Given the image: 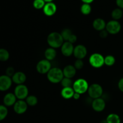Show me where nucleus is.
Returning a JSON list of instances; mask_svg holds the SVG:
<instances>
[{
	"label": "nucleus",
	"instance_id": "nucleus-11",
	"mask_svg": "<svg viewBox=\"0 0 123 123\" xmlns=\"http://www.w3.org/2000/svg\"><path fill=\"white\" fill-rule=\"evenodd\" d=\"M91 106L94 111L98 112H102L106 108L105 100L102 97L92 100Z\"/></svg>",
	"mask_w": 123,
	"mask_h": 123
},
{
	"label": "nucleus",
	"instance_id": "nucleus-2",
	"mask_svg": "<svg viewBox=\"0 0 123 123\" xmlns=\"http://www.w3.org/2000/svg\"><path fill=\"white\" fill-rule=\"evenodd\" d=\"M64 77L62 70L59 67H52L51 69L47 73L48 80L52 84L60 83Z\"/></svg>",
	"mask_w": 123,
	"mask_h": 123
},
{
	"label": "nucleus",
	"instance_id": "nucleus-32",
	"mask_svg": "<svg viewBox=\"0 0 123 123\" xmlns=\"http://www.w3.org/2000/svg\"><path fill=\"white\" fill-rule=\"evenodd\" d=\"M16 73L15 70H14V68L13 67H8V68L6 69V75L12 78L13 75L14 74V73Z\"/></svg>",
	"mask_w": 123,
	"mask_h": 123
},
{
	"label": "nucleus",
	"instance_id": "nucleus-16",
	"mask_svg": "<svg viewBox=\"0 0 123 123\" xmlns=\"http://www.w3.org/2000/svg\"><path fill=\"white\" fill-rule=\"evenodd\" d=\"M17 99L16 96L14 95V93H12V92H8V93L6 94L5 96L3 98V103L4 105L6 106V107L12 106H14L16 102H17Z\"/></svg>",
	"mask_w": 123,
	"mask_h": 123
},
{
	"label": "nucleus",
	"instance_id": "nucleus-13",
	"mask_svg": "<svg viewBox=\"0 0 123 123\" xmlns=\"http://www.w3.org/2000/svg\"><path fill=\"white\" fill-rule=\"evenodd\" d=\"M74 46L73 44L68 42H64L61 47V51L62 55L66 57H69L73 55L74 51Z\"/></svg>",
	"mask_w": 123,
	"mask_h": 123
},
{
	"label": "nucleus",
	"instance_id": "nucleus-31",
	"mask_svg": "<svg viewBox=\"0 0 123 123\" xmlns=\"http://www.w3.org/2000/svg\"><path fill=\"white\" fill-rule=\"evenodd\" d=\"M74 67H75L76 70H80L84 67V61H82V60H79V59H77L75 61L74 63Z\"/></svg>",
	"mask_w": 123,
	"mask_h": 123
},
{
	"label": "nucleus",
	"instance_id": "nucleus-8",
	"mask_svg": "<svg viewBox=\"0 0 123 123\" xmlns=\"http://www.w3.org/2000/svg\"><path fill=\"white\" fill-rule=\"evenodd\" d=\"M121 29V25L118 20H111L106 23V30L110 34H117L118 33Z\"/></svg>",
	"mask_w": 123,
	"mask_h": 123
},
{
	"label": "nucleus",
	"instance_id": "nucleus-26",
	"mask_svg": "<svg viewBox=\"0 0 123 123\" xmlns=\"http://www.w3.org/2000/svg\"><path fill=\"white\" fill-rule=\"evenodd\" d=\"M72 30H70L69 28H64L62 30L61 32V34L63 38L64 42H67L70 37V36L73 34Z\"/></svg>",
	"mask_w": 123,
	"mask_h": 123
},
{
	"label": "nucleus",
	"instance_id": "nucleus-22",
	"mask_svg": "<svg viewBox=\"0 0 123 123\" xmlns=\"http://www.w3.org/2000/svg\"><path fill=\"white\" fill-rule=\"evenodd\" d=\"M106 120L108 123H121L120 117L116 114H109Z\"/></svg>",
	"mask_w": 123,
	"mask_h": 123
},
{
	"label": "nucleus",
	"instance_id": "nucleus-24",
	"mask_svg": "<svg viewBox=\"0 0 123 123\" xmlns=\"http://www.w3.org/2000/svg\"><path fill=\"white\" fill-rule=\"evenodd\" d=\"M10 54L7 50L4 48L0 49V61L4 62L9 59Z\"/></svg>",
	"mask_w": 123,
	"mask_h": 123
},
{
	"label": "nucleus",
	"instance_id": "nucleus-6",
	"mask_svg": "<svg viewBox=\"0 0 123 123\" xmlns=\"http://www.w3.org/2000/svg\"><path fill=\"white\" fill-rule=\"evenodd\" d=\"M14 94L18 100L26 99V97L28 96V88L24 84L18 85L14 88Z\"/></svg>",
	"mask_w": 123,
	"mask_h": 123
},
{
	"label": "nucleus",
	"instance_id": "nucleus-19",
	"mask_svg": "<svg viewBox=\"0 0 123 123\" xmlns=\"http://www.w3.org/2000/svg\"><path fill=\"white\" fill-rule=\"evenodd\" d=\"M74 92H75L72 87L62 88L61 91V96L64 99H70L73 98Z\"/></svg>",
	"mask_w": 123,
	"mask_h": 123
},
{
	"label": "nucleus",
	"instance_id": "nucleus-35",
	"mask_svg": "<svg viewBox=\"0 0 123 123\" xmlns=\"http://www.w3.org/2000/svg\"><path fill=\"white\" fill-rule=\"evenodd\" d=\"M118 87L119 90L123 92V78L120 79L118 83Z\"/></svg>",
	"mask_w": 123,
	"mask_h": 123
},
{
	"label": "nucleus",
	"instance_id": "nucleus-34",
	"mask_svg": "<svg viewBox=\"0 0 123 123\" xmlns=\"http://www.w3.org/2000/svg\"><path fill=\"white\" fill-rule=\"evenodd\" d=\"M77 39H78L77 36H76L74 34H73L70 36V37L69 39H68V40L67 41V42H70V43H72V44H74V43L77 41Z\"/></svg>",
	"mask_w": 123,
	"mask_h": 123
},
{
	"label": "nucleus",
	"instance_id": "nucleus-14",
	"mask_svg": "<svg viewBox=\"0 0 123 123\" xmlns=\"http://www.w3.org/2000/svg\"><path fill=\"white\" fill-rule=\"evenodd\" d=\"M57 10L56 4L53 2H47L43 7V11L44 14L47 16H52L54 15Z\"/></svg>",
	"mask_w": 123,
	"mask_h": 123
},
{
	"label": "nucleus",
	"instance_id": "nucleus-21",
	"mask_svg": "<svg viewBox=\"0 0 123 123\" xmlns=\"http://www.w3.org/2000/svg\"><path fill=\"white\" fill-rule=\"evenodd\" d=\"M123 16V11L122 9L120 8H117L113 10L111 13V16L113 20H120Z\"/></svg>",
	"mask_w": 123,
	"mask_h": 123
},
{
	"label": "nucleus",
	"instance_id": "nucleus-27",
	"mask_svg": "<svg viewBox=\"0 0 123 123\" xmlns=\"http://www.w3.org/2000/svg\"><path fill=\"white\" fill-rule=\"evenodd\" d=\"M115 63V58L113 55H109L105 57V64L107 66H112Z\"/></svg>",
	"mask_w": 123,
	"mask_h": 123
},
{
	"label": "nucleus",
	"instance_id": "nucleus-7",
	"mask_svg": "<svg viewBox=\"0 0 123 123\" xmlns=\"http://www.w3.org/2000/svg\"><path fill=\"white\" fill-rule=\"evenodd\" d=\"M51 68V62L46 59L39 61L36 65V70L40 74H47Z\"/></svg>",
	"mask_w": 123,
	"mask_h": 123
},
{
	"label": "nucleus",
	"instance_id": "nucleus-15",
	"mask_svg": "<svg viewBox=\"0 0 123 123\" xmlns=\"http://www.w3.org/2000/svg\"><path fill=\"white\" fill-rule=\"evenodd\" d=\"M13 82L18 85H22L25 82L26 80V76L24 72H17L12 77Z\"/></svg>",
	"mask_w": 123,
	"mask_h": 123
},
{
	"label": "nucleus",
	"instance_id": "nucleus-37",
	"mask_svg": "<svg viewBox=\"0 0 123 123\" xmlns=\"http://www.w3.org/2000/svg\"><path fill=\"white\" fill-rule=\"evenodd\" d=\"M80 94L77 93V92H74V95H73V98H74V100H79L80 97Z\"/></svg>",
	"mask_w": 123,
	"mask_h": 123
},
{
	"label": "nucleus",
	"instance_id": "nucleus-1",
	"mask_svg": "<svg viewBox=\"0 0 123 123\" xmlns=\"http://www.w3.org/2000/svg\"><path fill=\"white\" fill-rule=\"evenodd\" d=\"M47 42L50 48L56 49L62 46L64 40L61 33L58 32H52L47 37Z\"/></svg>",
	"mask_w": 123,
	"mask_h": 123
},
{
	"label": "nucleus",
	"instance_id": "nucleus-30",
	"mask_svg": "<svg viewBox=\"0 0 123 123\" xmlns=\"http://www.w3.org/2000/svg\"><path fill=\"white\" fill-rule=\"evenodd\" d=\"M46 2L44 0H34L33 3H32L33 7L37 10H40L43 8Z\"/></svg>",
	"mask_w": 123,
	"mask_h": 123
},
{
	"label": "nucleus",
	"instance_id": "nucleus-17",
	"mask_svg": "<svg viewBox=\"0 0 123 123\" xmlns=\"http://www.w3.org/2000/svg\"><path fill=\"white\" fill-rule=\"evenodd\" d=\"M76 70H77L76 69L74 66L67 65V66H65L64 68L62 70L64 76L66 77V78L72 79L73 78H74V76L76 74Z\"/></svg>",
	"mask_w": 123,
	"mask_h": 123
},
{
	"label": "nucleus",
	"instance_id": "nucleus-29",
	"mask_svg": "<svg viewBox=\"0 0 123 123\" xmlns=\"http://www.w3.org/2000/svg\"><path fill=\"white\" fill-rule=\"evenodd\" d=\"M8 115V109L5 105H0V121H2Z\"/></svg>",
	"mask_w": 123,
	"mask_h": 123
},
{
	"label": "nucleus",
	"instance_id": "nucleus-39",
	"mask_svg": "<svg viewBox=\"0 0 123 123\" xmlns=\"http://www.w3.org/2000/svg\"><path fill=\"white\" fill-rule=\"evenodd\" d=\"M44 1H45L46 3H47V2H52V1H54V0H44Z\"/></svg>",
	"mask_w": 123,
	"mask_h": 123
},
{
	"label": "nucleus",
	"instance_id": "nucleus-18",
	"mask_svg": "<svg viewBox=\"0 0 123 123\" xmlns=\"http://www.w3.org/2000/svg\"><path fill=\"white\" fill-rule=\"evenodd\" d=\"M106 23L102 18H97L94 19L92 22V26L94 29L98 31H101L106 29Z\"/></svg>",
	"mask_w": 123,
	"mask_h": 123
},
{
	"label": "nucleus",
	"instance_id": "nucleus-40",
	"mask_svg": "<svg viewBox=\"0 0 123 123\" xmlns=\"http://www.w3.org/2000/svg\"><path fill=\"white\" fill-rule=\"evenodd\" d=\"M100 123H108L106 121V120H103L102 121H101Z\"/></svg>",
	"mask_w": 123,
	"mask_h": 123
},
{
	"label": "nucleus",
	"instance_id": "nucleus-33",
	"mask_svg": "<svg viewBox=\"0 0 123 123\" xmlns=\"http://www.w3.org/2000/svg\"><path fill=\"white\" fill-rule=\"evenodd\" d=\"M108 31L105 30H103L102 31H100V34H99V36L101 37L102 38H107V37L108 36Z\"/></svg>",
	"mask_w": 123,
	"mask_h": 123
},
{
	"label": "nucleus",
	"instance_id": "nucleus-25",
	"mask_svg": "<svg viewBox=\"0 0 123 123\" xmlns=\"http://www.w3.org/2000/svg\"><path fill=\"white\" fill-rule=\"evenodd\" d=\"M91 6L89 4L84 3L80 7V12L84 15H88L91 12Z\"/></svg>",
	"mask_w": 123,
	"mask_h": 123
},
{
	"label": "nucleus",
	"instance_id": "nucleus-38",
	"mask_svg": "<svg viewBox=\"0 0 123 123\" xmlns=\"http://www.w3.org/2000/svg\"><path fill=\"white\" fill-rule=\"evenodd\" d=\"M84 3H85V4H90L91 3V2H92L94 1V0H81Z\"/></svg>",
	"mask_w": 123,
	"mask_h": 123
},
{
	"label": "nucleus",
	"instance_id": "nucleus-10",
	"mask_svg": "<svg viewBox=\"0 0 123 123\" xmlns=\"http://www.w3.org/2000/svg\"><path fill=\"white\" fill-rule=\"evenodd\" d=\"M87 55V49L83 44H78L74 48L73 55L76 59L83 60Z\"/></svg>",
	"mask_w": 123,
	"mask_h": 123
},
{
	"label": "nucleus",
	"instance_id": "nucleus-3",
	"mask_svg": "<svg viewBox=\"0 0 123 123\" xmlns=\"http://www.w3.org/2000/svg\"><path fill=\"white\" fill-rule=\"evenodd\" d=\"M89 86L90 85L86 80L83 78H79L73 82L72 88L75 92L79 93L80 94H83L87 92Z\"/></svg>",
	"mask_w": 123,
	"mask_h": 123
},
{
	"label": "nucleus",
	"instance_id": "nucleus-28",
	"mask_svg": "<svg viewBox=\"0 0 123 123\" xmlns=\"http://www.w3.org/2000/svg\"><path fill=\"white\" fill-rule=\"evenodd\" d=\"M60 83H61L62 88L72 87L73 84V82L72 79L66 78V77H64V78L62 79V80H61V82Z\"/></svg>",
	"mask_w": 123,
	"mask_h": 123
},
{
	"label": "nucleus",
	"instance_id": "nucleus-36",
	"mask_svg": "<svg viewBox=\"0 0 123 123\" xmlns=\"http://www.w3.org/2000/svg\"><path fill=\"white\" fill-rule=\"evenodd\" d=\"M116 4L118 8L123 9V0H116Z\"/></svg>",
	"mask_w": 123,
	"mask_h": 123
},
{
	"label": "nucleus",
	"instance_id": "nucleus-23",
	"mask_svg": "<svg viewBox=\"0 0 123 123\" xmlns=\"http://www.w3.org/2000/svg\"><path fill=\"white\" fill-rule=\"evenodd\" d=\"M26 102L30 106H35L38 103V98L36 96L30 95L26 98Z\"/></svg>",
	"mask_w": 123,
	"mask_h": 123
},
{
	"label": "nucleus",
	"instance_id": "nucleus-9",
	"mask_svg": "<svg viewBox=\"0 0 123 123\" xmlns=\"http://www.w3.org/2000/svg\"><path fill=\"white\" fill-rule=\"evenodd\" d=\"M12 78L6 74L0 76V91H6L10 88L12 85Z\"/></svg>",
	"mask_w": 123,
	"mask_h": 123
},
{
	"label": "nucleus",
	"instance_id": "nucleus-5",
	"mask_svg": "<svg viewBox=\"0 0 123 123\" xmlns=\"http://www.w3.org/2000/svg\"><path fill=\"white\" fill-rule=\"evenodd\" d=\"M89 63L94 68H100L105 65V57L99 53H94L89 58Z\"/></svg>",
	"mask_w": 123,
	"mask_h": 123
},
{
	"label": "nucleus",
	"instance_id": "nucleus-12",
	"mask_svg": "<svg viewBox=\"0 0 123 123\" xmlns=\"http://www.w3.org/2000/svg\"><path fill=\"white\" fill-rule=\"evenodd\" d=\"M28 105L26 103V101L24 100H18L13 106L14 111L17 114H23L27 111Z\"/></svg>",
	"mask_w": 123,
	"mask_h": 123
},
{
	"label": "nucleus",
	"instance_id": "nucleus-20",
	"mask_svg": "<svg viewBox=\"0 0 123 123\" xmlns=\"http://www.w3.org/2000/svg\"><path fill=\"white\" fill-rule=\"evenodd\" d=\"M56 51L55 49L52 48H48L44 51V57L46 60L50 61L54 60L56 56Z\"/></svg>",
	"mask_w": 123,
	"mask_h": 123
},
{
	"label": "nucleus",
	"instance_id": "nucleus-4",
	"mask_svg": "<svg viewBox=\"0 0 123 123\" xmlns=\"http://www.w3.org/2000/svg\"><path fill=\"white\" fill-rule=\"evenodd\" d=\"M87 92L89 97L94 100L102 97L103 94V90L102 86L99 84H92L89 86Z\"/></svg>",
	"mask_w": 123,
	"mask_h": 123
}]
</instances>
